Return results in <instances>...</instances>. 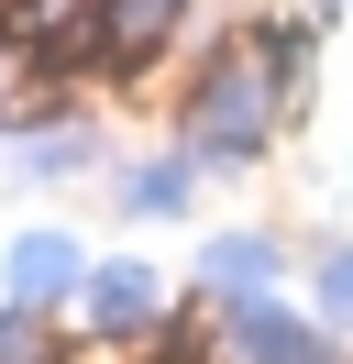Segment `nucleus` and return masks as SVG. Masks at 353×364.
<instances>
[{
  "label": "nucleus",
  "instance_id": "0eeeda50",
  "mask_svg": "<svg viewBox=\"0 0 353 364\" xmlns=\"http://www.w3.org/2000/svg\"><path fill=\"white\" fill-rule=\"evenodd\" d=\"M199 177H210V166L166 133L154 155H122V166H110V210H122V221H188V210H199Z\"/></svg>",
  "mask_w": 353,
  "mask_h": 364
},
{
  "label": "nucleus",
  "instance_id": "1a4fd4ad",
  "mask_svg": "<svg viewBox=\"0 0 353 364\" xmlns=\"http://www.w3.org/2000/svg\"><path fill=\"white\" fill-rule=\"evenodd\" d=\"M243 45L265 55V77H276L287 122H298L309 89H320V23H309V11H254V23H243Z\"/></svg>",
  "mask_w": 353,
  "mask_h": 364
},
{
  "label": "nucleus",
  "instance_id": "9d476101",
  "mask_svg": "<svg viewBox=\"0 0 353 364\" xmlns=\"http://www.w3.org/2000/svg\"><path fill=\"white\" fill-rule=\"evenodd\" d=\"M0 364H66V353H56V309L0 298Z\"/></svg>",
  "mask_w": 353,
  "mask_h": 364
},
{
  "label": "nucleus",
  "instance_id": "f8f14e48",
  "mask_svg": "<svg viewBox=\"0 0 353 364\" xmlns=\"http://www.w3.org/2000/svg\"><path fill=\"white\" fill-rule=\"evenodd\" d=\"M22 77H44V67H33V45H11V33H0V144H22V100H11Z\"/></svg>",
  "mask_w": 353,
  "mask_h": 364
},
{
  "label": "nucleus",
  "instance_id": "f03ea898",
  "mask_svg": "<svg viewBox=\"0 0 353 364\" xmlns=\"http://www.w3.org/2000/svg\"><path fill=\"white\" fill-rule=\"evenodd\" d=\"M210 353L221 364H353V342L309 298H243V309H210Z\"/></svg>",
  "mask_w": 353,
  "mask_h": 364
},
{
  "label": "nucleus",
  "instance_id": "20e7f679",
  "mask_svg": "<svg viewBox=\"0 0 353 364\" xmlns=\"http://www.w3.org/2000/svg\"><path fill=\"white\" fill-rule=\"evenodd\" d=\"M287 276H298L287 232H265V221H232V232H210V243H199L188 287H199V309H243V298H287Z\"/></svg>",
  "mask_w": 353,
  "mask_h": 364
},
{
  "label": "nucleus",
  "instance_id": "39448f33",
  "mask_svg": "<svg viewBox=\"0 0 353 364\" xmlns=\"http://www.w3.org/2000/svg\"><path fill=\"white\" fill-rule=\"evenodd\" d=\"M88 265H100V254H88L66 221H22L11 243H0V298H22V309H78Z\"/></svg>",
  "mask_w": 353,
  "mask_h": 364
},
{
  "label": "nucleus",
  "instance_id": "423d86ee",
  "mask_svg": "<svg viewBox=\"0 0 353 364\" xmlns=\"http://www.w3.org/2000/svg\"><path fill=\"white\" fill-rule=\"evenodd\" d=\"M188 33H199V0H100V67L110 77L166 67Z\"/></svg>",
  "mask_w": 353,
  "mask_h": 364
},
{
  "label": "nucleus",
  "instance_id": "9b49d317",
  "mask_svg": "<svg viewBox=\"0 0 353 364\" xmlns=\"http://www.w3.org/2000/svg\"><path fill=\"white\" fill-rule=\"evenodd\" d=\"M309 309H320L331 331L353 342V243H331V254H309Z\"/></svg>",
  "mask_w": 353,
  "mask_h": 364
},
{
  "label": "nucleus",
  "instance_id": "7ed1b4c3",
  "mask_svg": "<svg viewBox=\"0 0 353 364\" xmlns=\"http://www.w3.org/2000/svg\"><path fill=\"white\" fill-rule=\"evenodd\" d=\"M166 265H144V254H100L78 287V331L110 342V353H132V342H166Z\"/></svg>",
  "mask_w": 353,
  "mask_h": 364
},
{
  "label": "nucleus",
  "instance_id": "6e6552de",
  "mask_svg": "<svg viewBox=\"0 0 353 364\" xmlns=\"http://www.w3.org/2000/svg\"><path fill=\"white\" fill-rule=\"evenodd\" d=\"M11 166H22V188H56V177H88V166H110V133H100L88 111H44V122H22Z\"/></svg>",
  "mask_w": 353,
  "mask_h": 364
},
{
  "label": "nucleus",
  "instance_id": "f257e3e1",
  "mask_svg": "<svg viewBox=\"0 0 353 364\" xmlns=\"http://www.w3.org/2000/svg\"><path fill=\"white\" fill-rule=\"evenodd\" d=\"M276 133H287V100H276V77H265V55L243 45V33H221V45L188 67V89H176V144L232 177V166L276 155Z\"/></svg>",
  "mask_w": 353,
  "mask_h": 364
}]
</instances>
